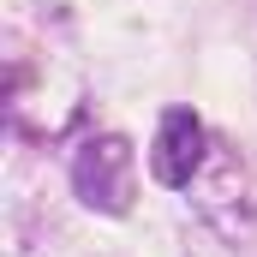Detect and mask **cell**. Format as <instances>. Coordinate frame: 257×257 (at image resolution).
Instances as JSON below:
<instances>
[{"label": "cell", "instance_id": "6da1fadb", "mask_svg": "<svg viewBox=\"0 0 257 257\" xmlns=\"http://www.w3.org/2000/svg\"><path fill=\"white\" fill-rule=\"evenodd\" d=\"M72 197L96 215H126L132 209V144L126 132H96L72 156Z\"/></svg>", "mask_w": 257, "mask_h": 257}, {"label": "cell", "instance_id": "7a4b0ae2", "mask_svg": "<svg viewBox=\"0 0 257 257\" xmlns=\"http://www.w3.org/2000/svg\"><path fill=\"white\" fill-rule=\"evenodd\" d=\"M203 156H209L203 120H197L192 108H168L162 126H156V144H150V174H156L162 186L186 192V186L197 180V168H203Z\"/></svg>", "mask_w": 257, "mask_h": 257}, {"label": "cell", "instance_id": "3957f363", "mask_svg": "<svg viewBox=\"0 0 257 257\" xmlns=\"http://www.w3.org/2000/svg\"><path fill=\"white\" fill-rule=\"evenodd\" d=\"M197 209L215 215L227 233H245V227H251V215H257L251 209V174H239V162H233L227 150H221V186H215V180L197 186Z\"/></svg>", "mask_w": 257, "mask_h": 257}]
</instances>
